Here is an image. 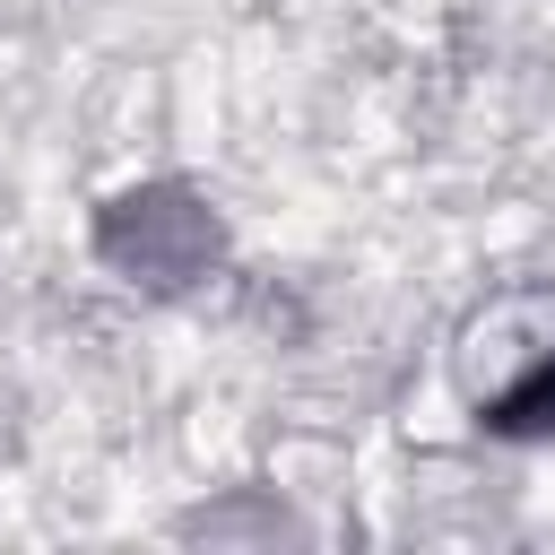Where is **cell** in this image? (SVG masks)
<instances>
[{"instance_id":"obj_2","label":"cell","mask_w":555,"mask_h":555,"mask_svg":"<svg viewBox=\"0 0 555 555\" xmlns=\"http://www.w3.org/2000/svg\"><path fill=\"white\" fill-rule=\"evenodd\" d=\"M486 425L512 434V442H546L555 434V356H538L503 399H486Z\"/></svg>"},{"instance_id":"obj_1","label":"cell","mask_w":555,"mask_h":555,"mask_svg":"<svg viewBox=\"0 0 555 555\" xmlns=\"http://www.w3.org/2000/svg\"><path fill=\"white\" fill-rule=\"evenodd\" d=\"M95 260H104L113 278L147 286V295H191L199 278H217L225 225H217V208H208L199 191H182V182H139V191L104 199V217H95Z\"/></svg>"}]
</instances>
